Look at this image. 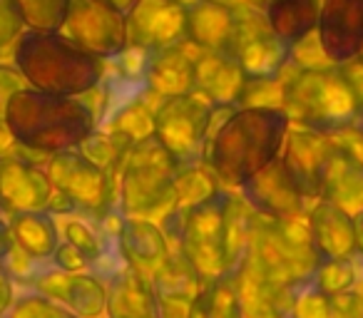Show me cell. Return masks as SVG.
<instances>
[{
	"instance_id": "obj_1",
	"label": "cell",
	"mask_w": 363,
	"mask_h": 318,
	"mask_svg": "<svg viewBox=\"0 0 363 318\" xmlns=\"http://www.w3.org/2000/svg\"><path fill=\"white\" fill-rule=\"evenodd\" d=\"M291 130L284 107H237L227 112L222 125L209 127L204 159L227 187H242L277 157Z\"/></svg>"
},
{
	"instance_id": "obj_2",
	"label": "cell",
	"mask_w": 363,
	"mask_h": 318,
	"mask_svg": "<svg viewBox=\"0 0 363 318\" xmlns=\"http://www.w3.org/2000/svg\"><path fill=\"white\" fill-rule=\"evenodd\" d=\"M3 122L18 147L40 154L77 149L95 132L97 115L82 97L23 87L11 97Z\"/></svg>"
},
{
	"instance_id": "obj_3",
	"label": "cell",
	"mask_w": 363,
	"mask_h": 318,
	"mask_svg": "<svg viewBox=\"0 0 363 318\" xmlns=\"http://www.w3.org/2000/svg\"><path fill=\"white\" fill-rule=\"evenodd\" d=\"M13 65L28 87L52 95L85 97L102 85L105 60L82 50L62 30L26 28L13 45Z\"/></svg>"
},
{
	"instance_id": "obj_4",
	"label": "cell",
	"mask_w": 363,
	"mask_h": 318,
	"mask_svg": "<svg viewBox=\"0 0 363 318\" xmlns=\"http://www.w3.org/2000/svg\"><path fill=\"white\" fill-rule=\"evenodd\" d=\"M284 110L291 122L318 132H346L363 117L341 67L296 70L284 82Z\"/></svg>"
},
{
	"instance_id": "obj_5",
	"label": "cell",
	"mask_w": 363,
	"mask_h": 318,
	"mask_svg": "<svg viewBox=\"0 0 363 318\" xmlns=\"http://www.w3.org/2000/svg\"><path fill=\"white\" fill-rule=\"evenodd\" d=\"M179 167L177 157L155 135L132 144L120 164L122 212L127 217L150 219L174 207Z\"/></svg>"
},
{
	"instance_id": "obj_6",
	"label": "cell",
	"mask_w": 363,
	"mask_h": 318,
	"mask_svg": "<svg viewBox=\"0 0 363 318\" xmlns=\"http://www.w3.org/2000/svg\"><path fill=\"white\" fill-rule=\"evenodd\" d=\"M229 194L219 192L217 197L202 204H194L179 212L177 244L179 254L197 271L202 283L229 273Z\"/></svg>"
},
{
	"instance_id": "obj_7",
	"label": "cell",
	"mask_w": 363,
	"mask_h": 318,
	"mask_svg": "<svg viewBox=\"0 0 363 318\" xmlns=\"http://www.w3.org/2000/svg\"><path fill=\"white\" fill-rule=\"evenodd\" d=\"M217 105L202 95L164 97L155 110V137L177 157L179 164L202 162L207 152L209 127Z\"/></svg>"
},
{
	"instance_id": "obj_8",
	"label": "cell",
	"mask_w": 363,
	"mask_h": 318,
	"mask_svg": "<svg viewBox=\"0 0 363 318\" xmlns=\"http://www.w3.org/2000/svg\"><path fill=\"white\" fill-rule=\"evenodd\" d=\"M234 33L224 52L237 60L247 80H274L291 60V45L272 30L262 8L237 11Z\"/></svg>"
},
{
	"instance_id": "obj_9",
	"label": "cell",
	"mask_w": 363,
	"mask_h": 318,
	"mask_svg": "<svg viewBox=\"0 0 363 318\" xmlns=\"http://www.w3.org/2000/svg\"><path fill=\"white\" fill-rule=\"evenodd\" d=\"M60 30L100 60H112L130 45L127 11L112 0H70Z\"/></svg>"
},
{
	"instance_id": "obj_10",
	"label": "cell",
	"mask_w": 363,
	"mask_h": 318,
	"mask_svg": "<svg viewBox=\"0 0 363 318\" xmlns=\"http://www.w3.org/2000/svg\"><path fill=\"white\" fill-rule=\"evenodd\" d=\"M45 172L52 182V189L62 199V212H72V209L100 212L110 202V174L92 164L82 152H57L48 162Z\"/></svg>"
},
{
	"instance_id": "obj_11",
	"label": "cell",
	"mask_w": 363,
	"mask_h": 318,
	"mask_svg": "<svg viewBox=\"0 0 363 318\" xmlns=\"http://www.w3.org/2000/svg\"><path fill=\"white\" fill-rule=\"evenodd\" d=\"M130 42L145 50L184 45L187 8L179 0H135L127 11Z\"/></svg>"
},
{
	"instance_id": "obj_12",
	"label": "cell",
	"mask_w": 363,
	"mask_h": 318,
	"mask_svg": "<svg viewBox=\"0 0 363 318\" xmlns=\"http://www.w3.org/2000/svg\"><path fill=\"white\" fill-rule=\"evenodd\" d=\"M333 147H336V142L328 140L326 132L308 130V127L289 130L281 159L306 199H321L323 174H326V164Z\"/></svg>"
},
{
	"instance_id": "obj_13",
	"label": "cell",
	"mask_w": 363,
	"mask_h": 318,
	"mask_svg": "<svg viewBox=\"0 0 363 318\" xmlns=\"http://www.w3.org/2000/svg\"><path fill=\"white\" fill-rule=\"evenodd\" d=\"M52 194L45 169L18 154L0 157V212H40L50 207Z\"/></svg>"
},
{
	"instance_id": "obj_14",
	"label": "cell",
	"mask_w": 363,
	"mask_h": 318,
	"mask_svg": "<svg viewBox=\"0 0 363 318\" xmlns=\"http://www.w3.org/2000/svg\"><path fill=\"white\" fill-rule=\"evenodd\" d=\"M239 189L244 194V202L254 212L272 219L301 217L303 202H306V197H303L301 189L291 179L281 157H277L272 164H267L262 172H257Z\"/></svg>"
},
{
	"instance_id": "obj_15",
	"label": "cell",
	"mask_w": 363,
	"mask_h": 318,
	"mask_svg": "<svg viewBox=\"0 0 363 318\" xmlns=\"http://www.w3.org/2000/svg\"><path fill=\"white\" fill-rule=\"evenodd\" d=\"M316 35L333 65L363 52V0H321Z\"/></svg>"
},
{
	"instance_id": "obj_16",
	"label": "cell",
	"mask_w": 363,
	"mask_h": 318,
	"mask_svg": "<svg viewBox=\"0 0 363 318\" xmlns=\"http://www.w3.org/2000/svg\"><path fill=\"white\" fill-rule=\"evenodd\" d=\"M142 82L160 100H164V97L192 95V92H197L194 57H189L182 45L150 50Z\"/></svg>"
},
{
	"instance_id": "obj_17",
	"label": "cell",
	"mask_w": 363,
	"mask_h": 318,
	"mask_svg": "<svg viewBox=\"0 0 363 318\" xmlns=\"http://www.w3.org/2000/svg\"><path fill=\"white\" fill-rule=\"evenodd\" d=\"M194 77H197V90L217 107H234L239 105V97L247 85V75L237 65L229 52H202L194 60Z\"/></svg>"
},
{
	"instance_id": "obj_18",
	"label": "cell",
	"mask_w": 363,
	"mask_h": 318,
	"mask_svg": "<svg viewBox=\"0 0 363 318\" xmlns=\"http://www.w3.org/2000/svg\"><path fill=\"white\" fill-rule=\"evenodd\" d=\"M308 234L318 259L351 256L356 249L353 217L328 199H316V207L308 214Z\"/></svg>"
},
{
	"instance_id": "obj_19",
	"label": "cell",
	"mask_w": 363,
	"mask_h": 318,
	"mask_svg": "<svg viewBox=\"0 0 363 318\" xmlns=\"http://www.w3.org/2000/svg\"><path fill=\"white\" fill-rule=\"evenodd\" d=\"M38 286H40L43 296L65 303L80 318H97L107 308V291L90 273H45L40 276Z\"/></svg>"
},
{
	"instance_id": "obj_20",
	"label": "cell",
	"mask_w": 363,
	"mask_h": 318,
	"mask_svg": "<svg viewBox=\"0 0 363 318\" xmlns=\"http://www.w3.org/2000/svg\"><path fill=\"white\" fill-rule=\"evenodd\" d=\"M120 251L130 268L142 276H155L167 261V242L157 224L142 217H127L120 224Z\"/></svg>"
},
{
	"instance_id": "obj_21",
	"label": "cell",
	"mask_w": 363,
	"mask_h": 318,
	"mask_svg": "<svg viewBox=\"0 0 363 318\" xmlns=\"http://www.w3.org/2000/svg\"><path fill=\"white\" fill-rule=\"evenodd\" d=\"M321 199L338 204L348 214L363 209V162H358L341 142H336L328 157Z\"/></svg>"
},
{
	"instance_id": "obj_22",
	"label": "cell",
	"mask_w": 363,
	"mask_h": 318,
	"mask_svg": "<svg viewBox=\"0 0 363 318\" xmlns=\"http://www.w3.org/2000/svg\"><path fill=\"white\" fill-rule=\"evenodd\" d=\"M237 16L229 8H222L212 0H197L187 6V30L184 42L194 45L202 52L227 50L229 38L234 33Z\"/></svg>"
},
{
	"instance_id": "obj_23",
	"label": "cell",
	"mask_w": 363,
	"mask_h": 318,
	"mask_svg": "<svg viewBox=\"0 0 363 318\" xmlns=\"http://www.w3.org/2000/svg\"><path fill=\"white\" fill-rule=\"evenodd\" d=\"M105 311L110 318H160L155 288H150L147 278L130 266L110 281Z\"/></svg>"
},
{
	"instance_id": "obj_24",
	"label": "cell",
	"mask_w": 363,
	"mask_h": 318,
	"mask_svg": "<svg viewBox=\"0 0 363 318\" xmlns=\"http://www.w3.org/2000/svg\"><path fill=\"white\" fill-rule=\"evenodd\" d=\"M152 278H155V296L160 311H189L202 288V278L182 254L167 256V261L157 268Z\"/></svg>"
},
{
	"instance_id": "obj_25",
	"label": "cell",
	"mask_w": 363,
	"mask_h": 318,
	"mask_svg": "<svg viewBox=\"0 0 363 318\" xmlns=\"http://www.w3.org/2000/svg\"><path fill=\"white\" fill-rule=\"evenodd\" d=\"M321 0H267L264 16L286 45H296L318 25Z\"/></svg>"
},
{
	"instance_id": "obj_26",
	"label": "cell",
	"mask_w": 363,
	"mask_h": 318,
	"mask_svg": "<svg viewBox=\"0 0 363 318\" xmlns=\"http://www.w3.org/2000/svg\"><path fill=\"white\" fill-rule=\"evenodd\" d=\"M189 318H247L239 273L229 271L214 281L202 283L197 298L189 306Z\"/></svg>"
},
{
	"instance_id": "obj_27",
	"label": "cell",
	"mask_w": 363,
	"mask_h": 318,
	"mask_svg": "<svg viewBox=\"0 0 363 318\" xmlns=\"http://www.w3.org/2000/svg\"><path fill=\"white\" fill-rule=\"evenodd\" d=\"M13 237H16L18 246L33 259H45L57 249V227L48 209L16 214Z\"/></svg>"
},
{
	"instance_id": "obj_28",
	"label": "cell",
	"mask_w": 363,
	"mask_h": 318,
	"mask_svg": "<svg viewBox=\"0 0 363 318\" xmlns=\"http://www.w3.org/2000/svg\"><path fill=\"white\" fill-rule=\"evenodd\" d=\"M107 135L120 142L125 149H130V147L137 144L140 140L155 135V112H150V107L142 100L132 97V100L122 102V105L117 107Z\"/></svg>"
},
{
	"instance_id": "obj_29",
	"label": "cell",
	"mask_w": 363,
	"mask_h": 318,
	"mask_svg": "<svg viewBox=\"0 0 363 318\" xmlns=\"http://www.w3.org/2000/svg\"><path fill=\"white\" fill-rule=\"evenodd\" d=\"M177 192V204L174 209H189L194 204H202L207 199L217 197L222 192V182L212 172V167H202L199 162L194 164H182L179 172H177L174 182Z\"/></svg>"
},
{
	"instance_id": "obj_30",
	"label": "cell",
	"mask_w": 363,
	"mask_h": 318,
	"mask_svg": "<svg viewBox=\"0 0 363 318\" xmlns=\"http://www.w3.org/2000/svg\"><path fill=\"white\" fill-rule=\"evenodd\" d=\"M23 25L33 30H60L70 0H13Z\"/></svg>"
},
{
	"instance_id": "obj_31",
	"label": "cell",
	"mask_w": 363,
	"mask_h": 318,
	"mask_svg": "<svg viewBox=\"0 0 363 318\" xmlns=\"http://www.w3.org/2000/svg\"><path fill=\"white\" fill-rule=\"evenodd\" d=\"M77 152H82L92 164L105 169L107 174L120 169L122 159H125V154H127V149L117 140H112L110 135H95V132H92L87 140H82Z\"/></svg>"
},
{
	"instance_id": "obj_32",
	"label": "cell",
	"mask_w": 363,
	"mask_h": 318,
	"mask_svg": "<svg viewBox=\"0 0 363 318\" xmlns=\"http://www.w3.org/2000/svg\"><path fill=\"white\" fill-rule=\"evenodd\" d=\"M311 283L323 293H338L351 288L353 283V263L348 256L321 259L311 276Z\"/></svg>"
},
{
	"instance_id": "obj_33",
	"label": "cell",
	"mask_w": 363,
	"mask_h": 318,
	"mask_svg": "<svg viewBox=\"0 0 363 318\" xmlns=\"http://www.w3.org/2000/svg\"><path fill=\"white\" fill-rule=\"evenodd\" d=\"M291 57L298 65V70H316V67H331L333 65V62L328 60L326 52H323L316 30H313L311 35L303 38V40H298L296 45H291Z\"/></svg>"
},
{
	"instance_id": "obj_34",
	"label": "cell",
	"mask_w": 363,
	"mask_h": 318,
	"mask_svg": "<svg viewBox=\"0 0 363 318\" xmlns=\"http://www.w3.org/2000/svg\"><path fill=\"white\" fill-rule=\"evenodd\" d=\"M13 318H80L67 313L62 306H57L52 298L48 296H28L18 301L13 308Z\"/></svg>"
},
{
	"instance_id": "obj_35",
	"label": "cell",
	"mask_w": 363,
	"mask_h": 318,
	"mask_svg": "<svg viewBox=\"0 0 363 318\" xmlns=\"http://www.w3.org/2000/svg\"><path fill=\"white\" fill-rule=\"evenodd\" d=\"M23 30H26V25H23L13 0H0V55L16 45Z\"/></svg>"
},
{
	"instance_id": "obj_36",
	"label": "cell",
	"mask_w": 363,
	"mask_h": 318,
	"mask_svg": "<svg viewBox=\"0 0 363 318\" xmlns=\"http://www.w3.org/2000/svg\"><path fill=\"white\" fill-rule=\"evenodd\" d=\"M65 239L70 244H75L82 254H85L87 263H95L102 254V244L90 229L85 227L82 222H67L65 224Z\"/></svg>"
},
{
	"instance_id": "obj_37",
	"label": "cell",
	"mask_w": 363,
	"mask_h": 318,
	"mask_svg": "<svg viewBox=\"0 0 363 318\" xmlns=\"http://www.w3.org/2000/svg\"><path fill=\"white\" fill-rule=\"evenodd\" d=\"M326 318H363V296L351 293L348 288L338 293H328Z\"/></svg>"
},
{
	"instance_id": "obj_38",
	"label": "cell",
	"mask_w": 363,
	"mask_h": 318,
	"mask_svg": "<svg viewBox=\"0 0 363 318\" xmlns=\"http://www.w3.org/2000/svg\"><path fill=\"white\" fill-rule=\"evenodd\" d=\"M23 87H28V82L16 65H0V120L6 117V107L11 97L21 92Z\"/></svg>"
},
{
	"instance_id": "obj_39",
	"label": "cell",
	"mask_w": 363,
	"mask_h": 318,
	"mask_svg": "<svg viewBox=\"0 0 363 318\" xmlns=\"http://www.w3.org/2000/svg\"><path fill=\"white\" fill-rule=\"evenodd\" d=\"M55 263H57V268H62V271H80V268L87 263V259L75 244L62 242V244H57V249H55Z\"/></svg>"
},
{
	"instance_id": "obj_40",
	"label": "cell",
	"mask_w": 363,
	"mask_h": 318,
	"mask_svg": "<svg viewBox=\"0 0 363 318\" xmlns=\"http://www.w3.org/2000/svg\"><path fill=\"white\" fill-rule=\"evenodd\" d=\"M338 67H341L343 77H346L348 85H351L353 95H356L358 105H361V112H363V55L351 57V60L341 62Z\"/></svg>"
},
{
	"instance_id": "obj_41",
	"label": "cell",
	"mask_w": 363,
	"mask_h": 318,
	"mask_svg": "<svg viewBox=\"0 0 363 318\" xmlns=\"http://www.w3.org/2000/svg\"><path fill=\"white\" fill-rule=\"evenodd\" d=\"M13 303V286H11V276L6 273V268H3V263H0V318H3V313L11 308Z\"/></svg>"
},
{
	"instance_id": "obj_42",
	"label": "cell",
	"mask_w": 363,
	"mask_h": 318,
	"mask_svg": "<svg viewBox=\"0 0 363 318\" xmlns=\"http://www.w3.org/2000/svg\"><path fill=\"white\" fill-rule=\"evenodd\" d=\"M16 249V237H13V227H8L3 219H0V263L11 256V251Z\"/></svg>"
},
{
	"instance_id": "obj_43",
	"label": "cell",
	"mask_w": 363,
	"mask_h": 318,
	"mask_svg": "<svg viewBox=\"0 0 363 318\" xmlns=\"http://www.w3.org/2000/svg\"><path fill=\"white\" fill-rule=\"evenodd\" d=\"M13 147H16V140H13L11 130L3 120H0V157L13 154Z\"/></svg>"
},
{
	"instance_id": "obj_44",
	"label": "cell",
	"mask_w": 363,
	"mask_h": 318,
	"mask_svg": "<svg viewBox=\"0 0 363 318\" xmlns=\"http://www.w3.org/2000/svg\"><path fill=\"white\" fill-rule=\"evenodd\" d=\"M212 3H217V6L222 8H229V11H244V8H262V3L259 0H212Z\"/></svg>"
},
{
	"instance_id": "obj_45",
	"label": "cell",
	"mask_w": 363,
	"mask_h": 318,
	"mask_svg": "<svg viewBox=\"0 0 363 318\" xmlns=\"http://www.w3.org/2000/svg\"><path fill=\"white\" fill-rule=\"evenodd\" d=\"M353 232H356V249L363 251V209L353 217Z\"/></svg>"
},
{
	"instance_id": "obj_46",
	"label": "cell",
	"mask_w": 363,
	"mask_h": 318,
	"mask_svg": "<svg viewBox=\"0 0 363 318\" xmlns=\"http://www.w3.org/2000/svg\"><path fill=\"white\" fill-rule=\"evenodd\" d=\"M112 3H117V6H120L122 11H130L132 3H135V0H112Z\"/></svg>"
},
{
	"instance_id": "obj_47",
	"label": "cell",
	"mask_w": 363,
	"mask_h": 318,
	"mask_svg": "<svg viewBox=\"0 0 363 318\" xmlns=\"http://www.w3.org/2000/svg\"><path fill=\"white\" fill-rule=\"evenodd\" d=\"M179 3H182L184 8H187V6H192V3H197V0H179Z\"/></svg>"
},
{
	"instance_id": "obj_48",
	"label": "cell",
	"mask_w": 363,
	"mask_h": 318,
	"mask_svg": "<svg viewBox=\"0 0 363 318\" xmlns=\"http://www.w3.org/2000/svg\"><path fill=\"white\" fill-rule=\"evenodd\" d=\"M361 55H363V52H361Z\"/></svg>"
}]
</instances>
